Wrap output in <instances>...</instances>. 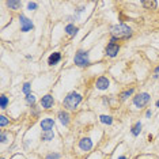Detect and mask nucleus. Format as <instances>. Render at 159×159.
Masks as SVG:
<instances>
[{
	"mask_svg": "<svg viewBox=\"0 0 159 159\" xmlns=\"http://www.w3.org/2000/svg\"><path fill=\"white\" fill-rule=\"evenodd\" d=\"M22 91L25 92L26 95H29V94H30V83H25V84H23V88H22Z\"/></svg>",
	"mask_w": 159,
	"mask_h": 159,
	"instance_id": "obj_24",
	"label": "nucleus"
},
{
	"mask_svg": "<svg viewBox=\"0 0 159 159\" xmlns=\"http://www.w3.org/2000/svg\"><path fill=\"white\" fill-rule=\"evenodd\" d=\"M79 148H80L82 151H90L92 148V141H91V139H88V137L82 139L80 141H79Z\"/></svg>",
	"mask_w": 159,
	"mask_h": 159,
	"instance_id": "obj_7",
	"label": "nucleus"
},
{
	"mask_svg": "<svg viewBox=\"0 0 159 159\" xmlns=\"http://www.w3.org/2000/svg\"><path fill=\"white\" fill-rule=\"evenodd\" d=\"M118 159H127V157H120Z\"/></svg>",
	"mask_w": 159,
	"mask_h": 159,
	"instance_id": "obj_29",
	"label": "nucleus"
},
{
	"mask_svg": "<svg viewBox=\"0 0 159 159\" xmlns=\"http://www.w3.org/2000/svg\"><path fill=\"white\" fill-rule=\"evenodd\" d=\"M60 60H61V54L58 53V52H56V53H52L49 56V58H48V64L49 65H56Z\"/></svg>",
	"mask_w": 159,
	"mask_h": 159,
	"instance_id": "obj_12",
	"label": "nucleus"
},
{
	"mask_svg": "<svg viewBox=\"0 0 159 159\" xmlns=\"http://www.w3.org/2000/svg\"><path fill=\"white\" fill-rule=\"evenodd\" d=\"M58 158H60V155H58V154H56V153H52V154L48 155V157L45 158V159H58Z\"/></svg>",
	"mask_w": 159,
	"mask_h": 159,
	"instance_id": "obj_25",
	"label": "nucleus"
},
{
	"mask_svg": "<svg viewBox=\"0 0 159 159\" xmlns=\"http://www.w3.org/2000/svg\"><path fill=\"white\" fill-rule=\"evenodd\" d=\"M26 102L29 103V105H34V103H36V97H34L33 94L26 95Z\"/></svg>",
	"mask_w": 159,
	"mask_h": 159,
	"instance_id": "obj_21",
	"label": "nucleus"
},
{
	"mask_svg": "<svg viewBox=\"0 0 159 159\" xmlns=\"http://www.w3.org/2000/svg\"><path fill=\"white\" fill-rule=\"evenodd\" d=\"M141 127H143V125H141V122H140V121H139V122H136V124H135V127L132 128V135H133V136H137V135L140 133Z\"/></svg>",
	"mask_w": 159,
	"mask_h": 159,
	"instance_id": "obj_17",
	"label": "nucleus"
},
{
	"mask_svg": "<svg viewBox=\"0 0 159 159\" xmlns=\"http://www.w3.org/2000/svg\"><path fill=\"white\" fill-rule=\"evenodd\" d=\"M150 98H151V97H150L148 92H141V94L136 95L133 98V103H135V106H136V108H143L144 105H147V103H148Z\"/></svg>",
	"mask_w": 159,
	"mask_h": 159,
	"instance_id": "obj_4",
	"label": "nucleus"
},
{
	"mask_svg": "<svg viewBox=\"0 0 159 159\" xmlns=\"http://www.w3.org/2000/svg\"><path fill=\"white\" fill-rule=\"evenodd\" d=\"M19 23H20V30H22L23 33H27L29 30H32L34 27L33 22L29 18H26L25 15H20L19 16Z\"/></svg>",
	"mask_w": 159,
	"mask_h": 159,
	"instance_id": "obj_5",
	"label": "nucleus"
},
{
	"mask_svg": "<svg viewBox=\"0 0 159 159\" xmlns=\"http://www.w3.org/2000/svg\"><path fill=\"white\" fill-rule=\"evenodd\" d=\"M7 124H8V120H7L6 116H0V127H6Z\"/></svg>",
	"mask_w": 159,
	"mask_h": 159,
	"instance_id": "obj_22",
	"label": "nucleus"
},
{
	"mask_svg": "<svg viewBox=\"0 0 159 159\" xmlns=\"http://www.w3.org/2000/svg\"><path fill=\"white\" fill-rule=\"evenodd\" d=\"M37 7H38V4H37V3H34V2H30L29 4H27V10H29V11H34V10H36Z\"/></svg>",
	"mask_w": 159,
	"mask_h": 159,
	"instance_id": "obj_23",
	"label": "nucleus"
},
{
	"mask_svg": "<svg viewBox=\"0 0 159 159\" xmlns=\"http://www.w3.org/2000/svg\"><path fill=\"white\" fill-rule=\"evenodd\" d=\"M53 103H54L53 97L49 95V94L42 97V99H41V106H42L44 109H50L52 106H53Z\"/></svg>",
	"mask_w": 159,
	"mask_h": 159,
	"instance_id": "obj_8",
	"label": "nucleus"
},
{
	"mask_svg": "<svg viewBox=\"0 0 159 159\" xmlns=\"http://www.w3.org/2000/svg\"><path fill=\"white\" fill-rule=\"evenodd\" d=\"M82 102V95L78 92H70L64 99V106L70 110H74Z\"/></svg>",
	"mask_w": 159,
	"mask_h": 159,
	"instance_id": "obj_2",
	"label": "nucleus"
},
{
	"mask_svg": "<svg viewBox=\"0 0 159 159\" xmlns=\"http://www.w3.org/2000/svg\"><path fill=\"white\" fill-rule=\"evenodd\" d=\"M58 120H60V122L63 124L64 127L70 125V114H68L67 112H60L58 113Z\"/></svg>",
	"mask_w": 159,
	"mask_h": 159,
	"instance_id": "obj_11",
	"label": "nucleus"
},
{
	"mask_svg": "<svg viewBox=\"0 0 159 159\" xmlns=\"http://www.w3.org/2000/svg\"><path fill=\"white\" fill-rule=\"evenodd\" d=\"M153 116V112L151 110H147V113H146V117H151Z\"/></svg>",
	"mask_w": 159,
	"mask_h": 159,
	"instance_id": "obj_27",
	"label": "nucleus"
},
{
	"mask_svg": "<svg viewBox=\"0 0 159 159\" xmlns=\"http://www.w3.org/2000/svg\"><path fill=\"white\" fill-rule=\"evenodd\" d=\"M53 127H54V121L52 118H44L41 121V128L44 129V132L45 131H52Z\"/></svg>",
	"mask_w": 159,
	"mask_h": 159,
	"instance_id": "obj_10",
	"label": "nucleus"
},
{
	"mask_svg": "<svg viewBox=\"0 0 159 159\" xmlns=\"http://www.w3.org/2000/svg\"><path fill=\"white\" fill-rule=\"evenodd\" d=\"M157 108H159V101H157Z\"/></svg>",
	"mask_w": 159,
	"mask_h": 159,
	"instance_id": "obj_30",
	"label": "nucleus"
},
{
	"mask_svg": "<svg viewBox=\"0 0 159 159\" xmlns=\"http://www.w3.org/2000/svg\"><path fill=\"white\" fill-rule=\"evenodd\" d=\"M3 159H4V158H3Z\"/></svg>",
	"mask_w": 159,
	"mask_h": 159,
	"instance_id": "obj_31",
	"label": "nucleus"
},
{
	"mask_svg": "<svg viewBox=\"0 0 159 159\" xmlns=\"http://www.w3.org/2000/svg\"><path fill=\"white\" fill-rule=\"evenodd\" d=\"M141 6L144 7V8H147V10H154V8H157V6H158V3L155 2V0H153V2H146V0H144V2H141Z\"/></svg>",
	"mask_w": 159,
	"mask_h": 159,
	"instance_id": "obj_14",
	"label": "nucleus"
},
{
	"mask_svg": "<svg viewBox=\"0 0 159 159\" xmlns=\"http://www.w3.org/2000/svg\"><path fill=\"white\" fill-rule=\"evenodd\" d=\"M53 137H54V133L52 132V131H45V132H42V135H41V139L44 141H50V140H53Z\"/></svg>",
	"mask_w": 159,
	"mask_h": 159,
	"instance_id": "obj_13",
	"label": "nucleus"
},
{
	"mask_svg": "<svg viewBox=\"0 0 159 159\" xmlns=\"http://www.w3.org/2000/svg\"><path fill=\"white\" fill-rule=\"evenodd\" d=\"M7 6H8V8H11V10H19L20 8V2L10 0V2H7Z\"/></svg>",
	"mask_w": 159,
	"mask_h": 159,
	"instance_id": "obj_16",
	"label": "nucleus"
},
{
	"mask_svg": "<svg viewBox=\"0 0 159 159\" xmlns=\"http://www.w3.org/2000/svg\"><path fill=\"white\" fill-rule=\"evenodd\" d=\"M78 27L75 26V25H67L65 26V32H67L68 36H75V34L78 33Z\"/></svg>",
	"mask_w": 159,
	"mask_h": 159,
	"instance_id": "obj_15",
	"label": "nucleus"
},
{
	"mask_svg": "<svg viewBox=\"0 0 159 159\" xmlns=\"http://www.w3.org/2000/svg\"><path fill=\"white\" fill-rule=\"evenodd\" d=\"M112 34L114 38H129L132 36V30L131 27H128L124 23H120V25H114L112 27Z\"/></svg>",
	"mask_w": 159,
	"mask_h": 159,
	"instance_id": "obj_1",
	"label": "nucleus"
},
{
	"mask_svg": "<svg viewBox=\"0 0 159 159\" xmlns=\"http://www.w3.org/2000/svg\"><path fill=\"white\" fill-rule=\"evenodd\" d=\"M158 72H159V65H158L157 68H155V74H158Z\"/></svg>",
	"mask_w": 159,
	"mask_h": 159,
	"instance_id": "obj_28",
	"label": "nucleus"
},
{
	"mask_svg": "<svg viewBox=\"0 0 159 159\" xmlns=\"http://www.w3.org/2000/svg\"><path fill=\"white\" fill-rule=\"evenodd\" d=\"M105 52H106V54H108L109 57H116L117 54H118V52H120V45H117L116 42H110V44H108Z\"/></svg>",
	"mask_w": 159,
	"mask_h": 159,
	"instance_id": "obj_6",
	"label": "nucleus"
},
{
	"mask_svg": "<svg viewBox=\"0 0 159 159\" xmlns=\"http://www.w3.org/2000/svg\"><path fill=\"white\" fill-rule=\"evenodd\" d=\"M0 141H2V143H6V141H7V135L6 133L0 135Z\"/></svg>",
	"mask_w": 159,
	"mask_h": 159,
	"instance_id": "obj_26",
	"label": "nucleus"
},
{
	"mask_svg": "<svg viewBox=\"0 0 159 159\" xmlns=\"http://www.w3.org/2000/svg\"><path fill=\"white\" fill-rule=\"evenodd\" d=\"M109 84H110L109 79L105 78V76L99 78L98 80H97V88H98V90H108L109 88Z\"/></svg>",
	"mask_w": 159,
	"mask_h": 159,
	"instance_id": "obj_9",
	"label": "nucleus"
},
{
	"mask_svg": "<svg viewBox=\"0 0 159 159\" xmlns=\"http://www.w3.org/2000/svg\"><path fill=\"white\" fill-rule=\"evenodd\" d=\"M90 60H88V53L87 52L79 50L76 54H75V64L79 65V67H86L88 65Z\"/></svg>",
	"mask_w": 159,
	"mask_h": 159,
	"instance_id": "obj_3",
	"label": "nucleus"
},
{
	"mask_svg": "<svg viewBox=\"0 0 159 159\" xmlns=\"http://www.w3.org/2000/svg\"><path fill=\"white\" fill-rule=\"evenodd\" d=\"M99 120H101L102 124H106V125H112V122H113V118L110 116H101Z\"/></svg>",
	"mask_w": 159,
	"mask_h": 159,
	"instance_id": "obj_18",
	"label": "nucleus"
},
{
	"mask_svg": "<svg viewBox=\"0 0 159 159\" xmlns=\"http://www.w3.org/2000/svg\"><path fill=\"white\" fill-rule=\"evenodd\" d=\"M7 105H8V98L6 95L0 97V109H6Z\"/></svg>",
	"mask_w": 159,
	"mask_h": 159,
	"instance_id": "obj_19",
	"label": "nucleus"
},
{
	"mask_svg": "<svg viewBox=\"0 0 159 159\" xmlns=\"http://www.w3.org/2000/svg\"><path fill=\"white\" fill-rule=\"evenodd\" d=\"M133 91H135L133 88H129V90H127V91H124L122 94H121V99H122V101H125V99L128 98V97L133 94Z\"/></svg>",
	"mask_w": 159,
	"mask_h": 159,
	"instance_id": "obj_20",
	"label": "nucleus"
}]
</instances>
